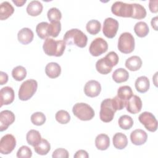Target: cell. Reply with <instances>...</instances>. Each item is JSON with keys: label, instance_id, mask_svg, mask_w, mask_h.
Instances as JSON below:
<instances>
[{"label": "cell", "instance_id": "ffe728a7", "mask_svg": "<svg viewBox=\"0 0 158 158\" xmlns=\"http://www.w3.org/2000/svg\"><path fill=\"white\" fill-rule=\"evenodd\" d=\"M113 145L117 149H123L125 148L128 144V139L127 136L120 132L116 133L112 138Z\"/></svg>", "mask_w": 158, "mask_h": 158}, {"label": "cell", "instance_id": "8992f818", "mask_svg": "<svg viewBox=\"0 0 158 158\" xmlns=\"http://www.w3.org/2000/svg\"><path fill=\"white\" fill-rule=\"evenodd\" d=\"M135 46V38L130 33L124 32L120 35L117 48L123 54L131 53L133 51Z\"/></svg>", "mask_w": 158, "mask_h": 158}, {"label": "cell", "instance_id": "52a82bcc", "mask_svg": "<svg viewBox=\"0 0 158 158\" xmlns=\"http://www.w3.org/2000/svg\"><path fill=\"white\" fill-rule=\"evenodd\" d=\"M111 11L116 16L131 18L133 12V4L116 1L112 5Z\"/></svg>", "mask_w": 158, "mask_h": 158}, {"label": "cell", "instance_id": "5bb4252c", "mask_svg": "<svg viewBox=\"0 0 158 158\" xmlns=\"http://www.w3.org/2000/svg\"><path fill=\"white\" fill-rule=\"evenodd\" d=\"M115 65L106 56L99 59L96 63V69L101 74L106 75L109 73Z\"/></svg>", "mask_w": 158, "mask_h": 158}, {"label": "cell", "instance_id": "d6a6232c", "mask_svg": "<svg viewBox=\"0 0 158 158\" xmlns=\"http://www.w3.org/2000/svg\"><path fill=\"white\" fill-rule=\"evenodd\" d=\"M133 12L132 17L135 19H143L146 16V10L144 7L139 4L133 3Z\"/></svg>", "mask_w": 158, "mask_h": 158}, {"label": "cell", "instance_id": "e575fe53", "mask_svg": "<svg viewBox=\"0 0 158 158\" xmlns=\"http://www.w3.org/2000/svg\"><path fill=\"white\" fill-rule=\"evenodd\" d=\"M49 23L46 22H42L39 23L36 27V31L38 36L41 39H46L49 35L48 33V28Z\"/></svg>", "mask_w": 158, "mask_h": 158}, {"label": "cell", "instance_id": "d590c367", "mask_svg": "<svg viewBox=\"0 0 158 158\" xmlns=\"http://www.w3.org/2000/svg\"><path fill=\"white\" fill-rule=\"evenodd\" d=\"M61 30V23L60 21L51 22L48 25V33L49 36L56 38Z\"/></svg>", "mask_w": 158, "mask_h": 158}, {"label": "cell", "instance_id": "836d02e7", "mask_svg": "<svg viewBox=\"0 0 158 158\" xmlns=\"http://www.w3.org/2000/svg\"><path fill=\"white\" fill-rule=\"evenodd\" d=\"M118 123L120 128L123 130H129L133 125V120L128 115H123L118 118Z\"/></svg>", "mask_w": 158, "mask_h": 158}, {"label": "cell", "instance_id": "8d00e7d4", "mask_svg": "<svg viewBox=\"0 0 158 158\" xmlns=\"http://www.w3.org/2000/svg\"><path fill=\"white\" fill-rule=\"evenodd\" d=\"M31 123L36 126H41L46 122V116L41 112H36L33 113L30 117Z\"/></svg>", "mask_w": 158, "mask_h": 158}, {"label": "cell", "instance_id": "44dd1931", "mask_svg": "<svg viewBox=\"0 0 158 158\" xmlns=\"http://www.w3.org/2000/svg\"><path fill=\"white\" fill-rule=\"evenodd\" d=\"M142 60L138 56H133L125 61V67L130 71H137L142 66Z\"/></svg>", "mask_w": 158, "mask_h": 158}, {"label": "cell", "instance_id": "cb8c5ba5", "mask_svg": "<svg viewBox=\"0 0 158 158\" xmlns=\"http://www.w3.org/2000/svg\"><path fill=\"white\" fill-rule=\"evenodd\" d=\"M43 4L38 1H31L27 7V12L31 16H38L43 11Z\"/></svg>", "mask_w": 158, "mask_h": 158}, {"label": "cell", "instance_id": "9a60e30c", "mask_svg": "<svg viewBox=\"0 0 158 158\" xmlns=\"http://www.w3.org/2000/svg\"><path fill=\"white\" fill-rule=\"evenodd\" d=\"M142 101L141 98L136 96L133 95L127 102V110L133 114H136L139 112L142 109Z\"/></svg>", "mask_w": 158, "mask_h": 158}, {"label": "cell", "instance_id": "f1b7e54d", "mask_svg": "<svg viewBox=\"0 0 158 158\" xmlns=\"http://www.w3.org/2000/svg\"><path fill=\"white\" fill-rule=\"evenodd\" d=\"M34 148L35 151L39 155H46L51 149V145L46 139H41V141Z\"/></svg>", "mask_w": 158, "mask_h": 158}, {"label": "cell", "instance_id": "b9f144b4", "mask_svg": "<svg viewBox=\"0 0 158 158\" xmlns=\"http://www.w3.org/2000/svg\"><path fill=\"white\" fill-rule=\"evenodd\" d=\"M157 0H151L149 2V8L151 12L152 13H157L158 11V7H157Z\"/></svg>", "mask_w": 158, "mask_h": 158}, {"label": "cell", "instance_id": "484cf974", "mask_svg": "<svg viewBox=\"0 0 158 158\" xmlns=\"http://www.w3.org/2000/svg\"><path fill=\"white\" fill-rule=\"evenodd\" d=\"M112 77L115 82L120 83L128 80L129 78V73L127 70L123 68H118L114 72Z\"/></svg>", "mask_w": 158, "mask_h": 158}, {"label": "cell", "instance_id": "bcb514c9", "mask_svg": "<svg viewBox=\"0 0 158 158\" xmlns=\"http://www.w3.org/2000/svg\"><path fill=\"white\" fill-rule=\"evenodd\" d=\"M27 2L26 0H21V1H17V0H12V2L15 4L17 7H22L23 6L24 4Z\"/></svg>", "mask_w": 158, "mask_h": 158}, {"label": "cell", "instance_id": "ab89813d", "mask_svg": "<svg viewBox=\"0 0 158 158\" xmlns=\"http://www.w3.org/2000/svg\"><path fill=\"white\" fill-rule=\"evenodd\" d=\"M31 156L32 151L27 146H21L17 152V157L19 158H30Z\"/></svg>", "mask_w": 158, "mask_h": 158}, {"label": "cell", "instance_id": "7c38bea8", "mask_svg": "<svg viewBox=\"0 0 158 158\" xmlns=\"http://www.w3.org/2000/svg\"><path fill=\"white\" fill-rule=\"evenodd\" d=\"M101 91V86L99 81L91 80L87 81L84 86V93L86 96L90 98L98 96Z\"/></svg>", "mask_w": 158, "mask_h": 158}, {"label": "cell", "instance_id": "6da1fadb", "mask_svg": "<svg viewBox=\"0 0 158 158\" xmlns=\"http://www.w3.org/2000/svg\"><path fill=\"white\" fill-rule=\"evenodd\" d=\"M63 39L67 44H73L81 48H85L88 41L87 36L78 28H72L66 31Z\"/></svg>", "mask_w": 158, "mask_h": 158}, {"label": "cell", "instance_id": "1f68e13d", "mask_svg": "<svg viewBox=\"0 0 158 158\" xmlns=\"http://www.w3.org/2000/svg\"><path fill=\"white\" fill-rule=\"evenodd\" d=\"M12 76L16 81H22L27 76V70L22 65L14 67L12 71Z\"/></svg>", "mask_w": 158, "mask_h": 158}, {"label": "cell", "instance_id": "ac0fdd59", "mask_svg": "<svg viewBox=\"0 0 158 158\" xmlns=\"http://www.w3.org/2000/svg\"><path fill=\"white\" fill-rule=\"evenodd\" d=\"M34 37L33 31L29 28H23L20 30L17 34V38L19 41L22 44L26 45L30 43Z\"/></svg>", "mask_w": 158, "mask_h": 158}, {"label": "cell", "instance_id": "d6986e66", "mask_svg": "<svg viewBox=\"0 0 158 158\" xmlns=\"http://www.w3.org/2000/svg\"><path fill=\"white\" fill-rule=\"evenodd\" d=\"M45 73L48 77L56 78L60 75L61 67L56 62H49L45 67Z\"/></svg>", "mask_w": 158, "mask_h": 158}, {"label": "cell", "instance_id": "5b68a950", "mask_svg": "<svg viewBox=\"0 0 158 158\" xmlns=\"http://www.w3.org/2000/svg\"><path fill=\"white\" fill-rule=\"evenodd\" d=\"M38 88V83L35 80L30 79L23 81L19 90V98L25 101L30 99L36 93Z\"/></svg>", "mask_w": 158, "mask_h": 158}, {"label": "cell", "instance_id": "83f0119b", "mask_svg": "<svg viewBox=\"0 0 158 158\" xmlns=\"http://www.w3.org/2000/svg\"><path fill=\"white\" fill-rule=\"evenodd\" d=\"M134 31L138 37L144 38L148 35L149 32V29L148 25L146 22L140 21L137 22L135 25Z\"/></svg>", "mask_w": 158, "mask_h": 158}, {"label": "cell", "instance_id": "74e56055", "mask_svg": "<svg viewBox=\"0 0 158 158\" xmlns=\"http://www.w3.org/2000/svg\"><path fill=\"white\" fill-rule=\"evenodd\" d=\"M48 19L51 22L60 21L62 18V14L60 10L56 7L49 9L47 12Z\"/></svg>", "mask_w": 158, "mask_h": 158}, {"label": "cell", "instance_id": "ee69618b", "mask_svg": "<svg viewBox=\"0 0 158 158\" xmlns=\"http://www.w3.org/2000/svg\"><path fill=\"white\" fill-rule=\"evenodd\" d=\"M8 81V75L6 72L1 71L0 72V85H3Z\"/></svg>", "mask_w": 158, "mask_h": 158}, {"label": "cell", "instance_id": "2e32d148", "mask_svg": "<svg viewBox=\"0 0 158 158\" xmlns=\"http://www.w3.org/2000/svg\"><path fill=\"white\" fill-rule=\"evenodd\" d=\"M14 98L15 94L14 89L10 86L3 87L0 91V107H2L3 105H9L11 104L14 101Z\"/></svg>", "mask_w": 158, "mask_h": 158}, {"label": "cell", "instance_id": "e0dca14e", "mask_svg": "<svg viewBox=\"0 0 158 158\" xmlns=\"http://www.w3.org/2000/svg\"><path fill=\"white\" fill-rule=\"evenodd\" d=\"M148 139V135L145 131L141 129L133 130L130 134V139L131 143L136 146H140L144 144Z\"/></svg>", "mask_w": 158, "mask_h": 158}, {"label": "cell", "instance_id": "30bf717a", "mask_svg": "<svg viewBox=\"0 0 158 158\" xmlns=\"http://www.w3.org/2000/svg\"><path fill=\"white\" fill-rule=\"evenodd\" d=\"M118 21L112 17L106 18L103 23L102 33L108 38H113L117 34L118 29Z\"/></svg>", "mask_w": 158, "mask_h": 158}, {"label": "cell", "instance_id": "f546056e", "mask_svg": "<svg viewBox=\"0 0 158 158\" xmlns=\"http://www.w3.org/2000/svg\"><path fill=\"white\" fill-rule=\"evenodd\" d=\"M133 91L130 86L128 85L122 86L118 88L117 90V96L122 99L123 101H125L126 102L127 101L133 96Z\"/></svg>", "mask_w": 158, "mask_h": 158}, {"label": "cell", "instance_id": "7402d4cb", "mask_svg": "<svg viewBox=\"0 0 158 158\" xmlns=\"http://www.w3.org/2000/svg\"><path fill=\"white\" fill-rule=\"evenodd\" d=\"M135 86L137 91L141 93H144L148 91L150 86V82L147 77L141 76L136 80Z\"/></svg>", "mask_w": 158, "mask_h": 158}, {"label": "cell", "instance_id": "4316f807", "mask_svg": "<svg viewBox=\"0 0 158 158\" xmlns=\"http://www.w3.org/2000/svg\"><path fill=\"white\" fill-rule=\"evenodd\" d=\"M26 139L28 144L35 147L41 141L42 138L40 132L38 130H30L27 133Z\"/></svg>", "mask_w": 158, "mask_h": 158}, {"label": "cell", "instance_id": "4fadbf2b", "mask_svg": "<svg viewBox=\"0 0 158 158\" xmlns=\"http://www.w3.org/2000/svg\"><path fill=\"white\" fill-rule=\"evenodd\" d=\"M15 119V115L12 111L9 110L1 111L0 113V131L6 130L9 126L14 123Z\"/></svg>", "mask_w": 158, "mask_h": 158}, {"label": "cell", "instance_id": "9c48e42d", "mask_svg": "<svg viewBox=\"0 0 158 158\" xmlns=\"http://www.w3.org/2000/svg\"><path fill=\"white\" fill-rule=\"evenodd\" d=\"M138 120L148 131L154 132L157 130V120L152 113L144 112L139 115Z\"/></svg>", "mask_w": 158, "mask_h": 158}, {"label": "cell", "instance_id": "d4e9b609", "mask_svg": "<svg viewBox=\"0 0 158 158\" xmlns=\"http://www.w3.org/2000/svg\"><path fill=\"white\" fill-rule=\"evenodd\" d=\"M14 12V8L8 1H4L0 6V19L6 20Z\"/></svg>", "mask_w": 158, "mask_h": 158}, {"label": "cell", "instance_id": "4dcf8cb0", "mask_svg": "<svg viewBox=\"0 0 158 158\" xmlns=\"http://www.w3.org/2000/svg\"><path fill=\"white\" fill-rule=\"evenodd\" d=\"M101 28V23L95 19L90 20L88 21L86 25V31L91 35H95L98 34Z\"/></svg>", "mask_w": 158, "mask_h": 158}, {"label": "cell", "instance_id": "7a4b0ae2", "mask_svg": "<svg viewBox=\"0 0 158 158\" xmlns=\"http://www.w3.org/2000/svg\"><path fill=\"white\" fill-rule=\"evenodd\" d=\"M66 43L64 40H55L51 38L45 39L43 45L44 53L49 56L60 57L65 51Z\"/></svg>", "mask_w": 158, "mask_h": 158}, {"label": "cell", "instance_id": "f35d334b", "mask_svg": "<svg viewBox=\"0 0 158 158\" xmlns=\"http://www.w3.org/2000/svg\"><path fill=\"white\" fill-rule=\"evenodd\" d=\"M56 120L60 124H66L70 120V115L69 112L65 110L57 111L55 115Z\"/></svg>", "mask_w": 158, "mask_h": 158}, {"label": "cell", "instance_id": "60d3db41", "mask_svg": "<svg viewBox=\"0 0 158 158\" xmlns=\"http://www.w3.org/2000/svg\"><path fill=\"white\" fill-rule=\"evenodd\" d=\"M53 158H68L69 154L67 150L64 148H57L52 152Z\"/></svg>", "mask_w": 158, "mask_h": 158}, {"label": "cell", "instance_id": "277c9868", "mask_svg": "<svg viewBox=\"0 0 158 158\" xmlns=\"http://www.w3.org/2000/svg\"><path fill=\"white\" fill-rule=\"evenodd\" d=\"M72 112L75 116L83 121L90 120L95 115L93 109L84 102L76 103L73 106Z\"/></svg>", "mask_w": 158, "mask_h": 158}, {"label": "cell", "instance_id": "f6af8a7d", "mask_svg": "<svg viewBox=\"0 0 158 158\" xmlns=\"http://www.w3.org/2000/svg\"><path fill=\"white\" fill-rule=\"evenodd\" d=\"M157 20H158V18L157 16L153 17L152 19H151V26L152 27L156 30V31H157L158 28H157Z\"/></svg>", "mask_w": 158, "mask_h": 158}, {"label": "cell", "instance_id": "7bdbcfd3", "mask_svg": "<svg viewBox=\"0 0 158 158\" xmlns=\"http://www.w3.org/2000/svg\"><path fill=\"white\" fill-rule=\"evenodd\" d=\"M74 158H80V157H82V158H88L89 157V155L88 154V152L83 149H80L77 151L75 154L73 156Z\"/></svg>", "mask_w": 158, "mask_h": 158}, {"label": "cell", "instance_id": "3957f363", "mask_svg": "<svg viewBox=\"0 0 158 158\" xmlns=\"http://www.w3.org/2000/svg\"><path fill=\"white\" fill-rule=\"evenodd\" d=\"M118 107L114 98H107L101 103L99 117L101 121L108 123L111 122L114 117Z\"/></svg>", "mask_w": 158, "mask_h": 158}, {"label": "cell", "instance_id": "8fae6325", "mask_svg": "<svg viewBox=\"0 0 158 158\" xmlns=\"http://www.w3.org/2000/svg\"><path fill=\"white\" fill-rule=\"evenodd\" d=\"M16 146V139L14 135L7 134L3 136L0 141V152L2 154H10Z\"/></svg>", "mask_w": 158, "mask_h": 158}, {"label": "cell", "instance_id": "603a6c76", "mask_svg": "<svg viewBox=\"0 0 158 158\" xmlns=\"http://www.w3.org/2000/svg\"><path fill=\"white\" fill-rule=\"evenodd\" d=\"M110 145V139L106 134L101 133L98 135L95 138V146L96 148L101 151L106 150Z\"/></svg>", "mask_w": 158, "mask_h": 158}, {"label": "cell", "instance_id": "ba28073f", "mask_svg": "<svg viewBox=\"0 0 158 158\" xmlns=\"http://www.w3.org/2000/svg\"><path fill=\"white\" fill-rule=\"evenodd\" d=\"M108 49V44L102 38H95L90 44L89 48V53L94 57H98L106 52Z\"/></svg>", "mask_w": 158, "mask_h": 158}]
</instances>
